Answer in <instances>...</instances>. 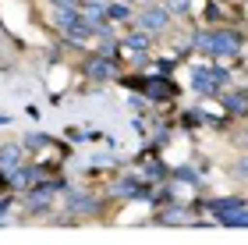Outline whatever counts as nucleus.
Listing matches in <instances>:
<instances>
[{
	"label": "nucleus",
	"instance_id": "0eeeda50",
	"mask_svg": "<svg viewBox=\"0 0 248 245\" xmlns=\"http://www.w3.org/2000/svg\"><path fill=\"white\" fill-rule=\"evenodd\" d=\"M25 206L32 210V213H43V210H50V188H39V192H32L25 199Z\"/></svg>",
	"mask_w": 248,
	"mask_h": 245
},
{
	"label": "nucleus",
	"instance_id": "ddd939ff",
	"mask_svg": "<svg viewBox=\"0 0 248 245\" xmlns=\"http://www.w3.org/2000/svg\"><path fill=\"white\" fill-rule=\"evenodd\" d=\"M53 7H82V0H50Z\"/></svg>",
	"mask_w": 248,
	"mask_h": 245
},
{
	"label": "nucleus",
	"instance_id": "f8f14e48",
	"mask_svg": "<svg viewBox=\"0 0 248 245\" xmlns=\"http://www.w3.org/2000/svg\"><path fill=\"white\" fill-rule=\"evenodd\" d=\"M167 11H174V15H188L191 0H167Z\"/></svg>",
	"mask_w": 248,
	"mask_h": 245
},
{
	"label": "nucleus",
	"instance_id": "20e7f679",
	"mask_svg": "<svg viewBox=\"0 0 248 245\" xmlns=\"http://www.w3.org/2000/svg\"><path fill=\"white\" fill-rule=\"evenodd\" d=\"M67 210L71 213H85V210H96V199L85 192H67Z\"/></svg>",
	"mask_w": 248,
	"mask_h": 245
},
{
	"label": "nucleus",
	"instance_id": "9b49d317",
	"mask_svg": "<svg viewBox=\"0 0 248 245\" xmlns=\"http://www.w3.org/2000/svg\"><path fill=\"white\" fill-rule=\"evenodd\" d=\"M145 93H149L153 99H170V93H174V89L167 85V82H149V85H145Z\"/></svg>",
	"mask_w": 248,
	"mask_h": 245
},
{
	"label": "nucleus",
	"instance_id": "4468645a",
	"mask_svg": "<svg viewBox=\"0 0 248 245\" xmlns=\"http://www.w3.org/2000/svg\"><path fill=\"white\" fill-rule=\"evenodd\" d=\"M238 174H245V178H248V160H241V163H238Z\"/></svg>",
	"mask_w": 248,
	"mask_h": 245
},
{
	"label": "nucleus",
	"instance_id": "423d86ee",
	"mask_svg": "<svg viewBox=\"0 0 248 245\" xmlns=\"http://www.w3.org/2000/svg\"><path fill=\"white\" fill-rule=\"evenodd\" d=\"M124 47H128L131 53H145V50H149V32H145V29H139V32H131V36L124 39Z\"/></svg>",
	"mask_w": 248,
	"mask_h": 245
},
{
	"label": "nucleus",
	"instance_id": "6e6552de",
	"mask_svg": "<svg viewBox=\"0 0 248 245\" xmlns=\"http://www.w3.org/2000/svg\"><path fill=\"white\" fill-rule=\"evenodd\" d=\"M21 163V149L18 146H4V149H0V171H11V167H18Z\"/></svg>",
	"mask_w": 248,
	"mask_h": 245
},
{
	"label": "nucleus",
	"instance_id": "39448f33",
	"mask_svg": "<svg viewBox=\"0 0 248 245\" xmlns=\"http://www.w3.org/2000/svg\"><path fill=\"white\" fill-rule=\"evenodd\" d=\"M85 71L93 75V79H110V75H114V64H110L107 57H93L85 64Z\"/></svg>",
	"mask_w": 248,
	"mask_h": 245
},
{
	"label": "nucleus",
	"instance_id": "7ed1b4c3",
	"mask_svg": "<svg viewBox=\"0 0 248 245\" xmlns=\"http://www.w3.org/2000/svg\"><path fill=\"white\" fill-rule=\"evenodd\" d=\"M217 217H220V224H227V228H248V210L241 203H234L227 210H217Z\"/></svg>",
	"mask_w": 248,
	"mask_h": 245
},
{
	"label": "nucleus",
	"instance_id": "9d476101",
	"mask_svg": "<svg viewBox=\"0 0 248 245\" xmlns=\"http://www.w3.org/2000/svg\"><path fill=\"white\" fill-rule=\"evenodd\" d=\"M223 103H227L234 114H245V110H248V93H227V96H223Z\"/></svg>",
	"mask_w": 248,
	"mask_h": 245
},
{
	"label": "nucleus",
	"instance_id": "f257e3e1",
	"mask_svg": "<svg viewBox=\"0 0 248 245\" xmlns=\"http://www.w3.org/2000/svg\"><path fill=\"white\" fill-rule=\"evenodd\" d=\"M195 47L202 53H209V57H234V53L241 50V39H238V32H231V29H217V32H199Z\"/></svg>",
	"mask_w": 248,
	"mask_h": 245
},
{
	"label": "nucleus",
	"instance_id": "f03ea898",
	"mask_svg": "<svg viewBox=\"0 0 248 245\" xmlns=\"http://www.w3.org/2000/svg\"><path fill=\"white\" fill-rule=\"evenodd\" d=\"M139 25L145 32H160L167 29V7H145L142 15H139Z\"/></svg>",
	"mask_w": 248,
	"mask_h": 245
},
{
	"label": "nucleus",
	"instance_id": "1a4fd4ad",
	"mask_svg": "<svg viewBox=\"0 0 248 245\" xmlns=\"http://www.w3.org/2000/svg\"><path fill=\"white\" fill-rule=\"evenodd\" d=\"M107 18H114V21H124V18H131V7H128V0H114V4H107Z\"/></svg>",
	"mask_w": 248,
	"mask_h": 245
}]
</instances>
